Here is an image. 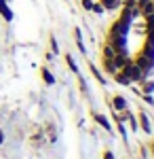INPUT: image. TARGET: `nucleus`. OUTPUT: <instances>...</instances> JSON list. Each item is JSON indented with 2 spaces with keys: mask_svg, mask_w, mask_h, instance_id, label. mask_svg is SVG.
Masks as SVG:
<instances>
[{
  "mask_svg": "<svg viewBox=\"0 0 154 159\" xmlns=\"http://www.w3.org/2000/svg\"><path fill=\"white\" fill-rule=\"evenodd\" d=\"M122 74H125L129 81H137V79H142V70H139L135 64H129V61L125 64V72H122Z\"/></svg>",
  "mask_w": 154,
  "mask_h": 159,
  "instance_id": "nucleus-1",
  "label": "nucleus"
},
{
  "mask_svg": "<svg viewBox=\"0 0 154 159\" xmlns=\"http://www.w3.org/2000/svg\"><path fill=\"white\" fill-rule=\"evenodd\" d=\"M137 7L143 9V15H146V17H148V15H154V2L152 0H139Z\"/></svg>",
  "mask_w": 154,
  "mask_h": 159,
  "instance_id": "nucleus-2",
  "label": "nucleus"
},
{
  "mask_svg": "<svg viewBox=\"0 0 154 159\" xmlns=\"http://www.w3.org/2000/svg\"><path fill=\"white\" fill-rule=\"evenodd\" d=\"M95 121L99 123V125H101L104 129H108V132L112 129V125H110V121H108V119H106V117H104V115H95Z\"/></svg>",
  "mask_w": 154,
  "mask_h": 159,
  "instance_id": "nucleus-3",
  "label": "nucleus"
},
{
  "mask_svg": "<svg viewBox=\"0 0 154 159\" xmlns=\"http://www.w3.org/2000/svg\"><path fill=\"white\" fill-rule=\"evenodd\" d=\"M101 7L104 9H116V7H120V0H101Z\"/></svg>",
  "mask_w": 154,
  "mask_h": 159,
  "instance_id": "nucleus-4",
  "label": "nucleus"
},
{
  "mask_svg": "<svg viewBox=\"0 0 154 159\" xmlns=\"http://www.w3.org/2000/svg\"><path fill=\"white\" fill-rule=\"evenodd\" d=\"M114 108H116V110H125V108H127V102H125V98L116 96V98H114Z\"/></svg>",
  "mask_w": 154,
  "mask_h": 159,
  "instance_id": "nucleus-5",
  "label": "nucleus"
},
{
  "mask_svg": "<svg viewBox=\"0 0 154 159\" xmlns=\"http://www.w3.org/2000/svg\"><path fill=\"white\" fill-rule=\"evenodd\" d=\"M139 123H142V127H143V132H146V134H150V121H148V117H146V115H139Z\"/></svg>",
  "mask_w": 154,
  "mask_h": 159,
  "instance_id": "nucleus-6",
  "label": "nucleus"
},
{
  "mask_svg": "<svg viewBox=\"0 0 154 159\" xmlns=\"http://www.w3.org/2000/svg\"><path fill=\"white\" fill-rule=\"evenodd\" d=\"M0 13H2V15H4L6 19H11V17H13V15H11V11H9V7L4 4V0H0Z\"/></svg>",
  "mask_w": 154,
  "mask_h": 159,
  "instance_id": "nucleus-7",
  "label": "nucleus"
},
{
  "mask_svg": "<svg viewBox=\"0 0 154 159\" xmlns=\"http://www.w3.org/2000/svg\"><path fill=\"white\" fill-rule=\"evenodd\" d=\"M42 76H45V81H47L49 85H53V83H55V79H53V74L49 72L47 68H42Z\"/></svg>",
  "mask_w": 154,
  "mask_h": 159,
  "instance_id": "nucleus-8",
  "label": "nucleus"
},
{
  "mask_svg": "<svg viewBox=\"0 0 154 159\" xmlns=\"http://www.w3.org/2000/svg\"><path fill=\"white\" fill-rule=\"evenodd\" d=\"M114 55H116V51H114L112 47H110V45H108L106 49H104V57H106V60H112Z\"/></svg>",
  "mask_w": 154,
  "mask_h": 159,
  "instance_id": "nucleus-9",
  "label": "nucleus"
},
{
  "mask_svg": "<svg viewBox=\"0 0 154 159\" xmlns=\"http://www.w3.org/2000/svg\"><path fill=\"white\" fill-rule=\"evenodd\" d=\"M116 81H118L120 85H129V83H131L129 79H127V76H125V74H118V76H116Z\"/></svg>",
  "mask_w": 154,
  "mask_h": 159,
  "instance_id": "nucleus-10",
  "label": "nucleus"
},
{
  "mask_svg": "<svg viewBox=\"0 0 154 159\" xmlns=\"http://www.w3.org/2000/svg\"><path fill=\"white\" fill-rule=\"evenodd\" d=\"M83 7L87 11H93V0H83Z\"/></svg>",
  "mask_w": 154,
  "mask_h": 159,
  "instance_id": "nucleus-11",
  "label": "nucleus"
},
{
  "mask_svg": "<svg viewBox=\"0 0 154 159\" xmlns=\"http://www.w3.org/2000/svg\"><path fill=\"white\" fill-rule=\"evenodd\" d=\"M66 60H68V64H70V68H72V70H74V72H78V68H76V64H74V60H72V55H68Z\"/></svg>",
  "mask_w": 154,
  "mask_h": 159,
  "instance_id": "nucleus-12",
  "label": "nucleus"
},
{
  "mask_svg": "<svg viewBox=\"0 0 154 159\" xmlns=\"http://www.w3.org/2000/svg\"><path fill=\"white\" fill-rule=\"evenodd\" d=\"M143 91H146V93H150V91H154V83H152V81L143 85Z\"/></svg>",
  "mask_w": 154,
  "mask_h": 159,
  "instance_id": "nucleus-13",
  "label": "nucleus"
},
{
  "mask_svg": "<svg viewBox=\"0 0 154 159\" xmlns=\"http://www.w3.org/2000/svg\"><path fill=\"white\" fill-rule=\"evenodd\" d=\"M93 11L95 13H101V11H104V7H101V4H93Z\"/></svg>",
  "mask_w": 154,
  "mask_h": 159,
  "instance_id": "nucleus-14",
  "label": "nucleus"
},
{
  "mask_svg": "<svg viewBox=\"0 0 154 159\" xmlns=\"http://www.w3.org/2000/svg\"><path fill=\"white\" fill-rule=\"evenodd\" d=\"M143 100H146L148 104H152V102H154V100H152V96H150V93H146V96H143Z\"/></svg>",
  "mask_w": 154,
  "mask_h": 159,
  "instance_id": "nucleus-15",
  "label": "nucleus"
},
{
  "mask_svg": "<svg viewBox=\"0 0 154 159\" xmlns=\"http://www.w3.org/2000/svg\"><path fill=\"white\" fill-rule=\"evenodd\" d=\"M104 159H114V157H112V153H106V155H104Z\"/></svg>",
  "mask_w": 154,
  "mask_h": 159,
  "instance_id": "nucleus-16",
  "label": "nucleus"
},
{
  "mask_svg": "<svg viewBox=\"0 0 154 159\" xmlns=\"http://www.w3.org/2000/svg\"><path fill=\"white\" fill-rule=\"evenodd\" d=\"M0 142H2V132H0Z\"/></svg>",
  "mask_w": 154,
  "mask_h": 159,
  "instance_id": "nucleus-17",
  "label": "nucleus"
}]
</instances>
